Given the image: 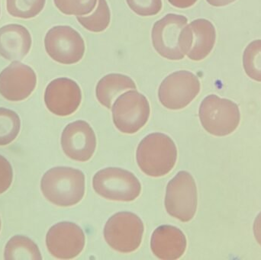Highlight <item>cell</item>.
I'll use <instances>...</instances> for the list:
<instances>
[{
    "mask_svg": "<svg viewBox=\"0 0 261 260\" xmlns=\"http://www.w3.org/2000/svg\"><path fill=\"white\" fill-rule=\"evenodd\" d=\"M41 189L46 199L55 206H75L84 198L85 176L82 171L73 168H52L43 176Z\"/></svg>",
    "mask_w": 261,
    "mask_h": 260,
    "instance_id": "obj_1",
    "label": "cell"
},
{
    "mask_svg": "<svg viewBox=\"0 0 261 260\" xmlns=\"http://www.w3.org/2000/svg\"><path fill=\"white\" fill-rule=\"evenodd\" d=\"M137 163L141 170L152 177L167 175L177 159L176 145L169 136L153 133L146 136L138 145Z\"/></svg>",
    "mask_w": 261,
    "mask_h": 260,
    "instance_id": "obj_2",
    "label": "cell"
},
{
    "mask_svg": "<svg viewBox=\"0 0 261 260\" xmlns=\"http://www.w3.org/2000/svg\"><path fill=\"white\" fill-rule=\"evenodd\" d=\"M199 115L204 129L217 137H224L234 132L241 120L237 104L216 95H210L202 100Z\"/></svg>",
    "mask_w": 261,
    "mask_h": 260,
    "instance_id": "obj_3",
    "label": "cell"
},
{
    "mask_svg": "<svg viewBox=\"0 0 261 260\" xmlns=\"http://www.w3.org/2000/svg\"><path fill=\"white\" fill-rule=\"evenodd\" d=\"M165 208L170 216L188 222L193 219L197 209V189L193 177L180 171L167 185Z\"/></svg>",
    "mask_w": 261,
    "mask_h": 260,
    "instance_id": "obj_4",
    "label": "cell"
},
{
    "mask_svg": "<svg viewBox=\"0 0 261 260\" xmlns=\"http://www.w3.org/2000/svg\"><path fill=\"white\" fill-rule=\"evenodd\" d=\"M95 192L102 198L113 201H130L141 193L139 180L129 171L120 168H107L93 177Z\"/></svg>",
    "mask_w": 261,
    "mask_h": 260,
    "instance_id": "obj_5",
    "label": "cell"
},
{
    "mask_svg": "<svg viewBox=\"0 0 261 260\" xmlns=\"http://www.w3.org/2000/svg\"><path fill=\"white\" fill-rule=\"evenodd\" d=\"M144 230L142 221L135 214L119 212L107 221L104 227V238L113 250L129 253L141 245Z\"/></svg>",
    "mask_w": 261,
    "mask_h": 260,
    "instance_id": "obj_6",
    "label": "cell"
},
{
    "mask_svg": "<svg viewBox=\"0 0 261 260\" xmlns=\"http://www.w3.org/2000/svg\"><path fill=\"white\" fill-rule=\"evenodd\" d=\"M113 122L124 134H135L147 123L150 105L145 96L138 91H128L117 98L113 103Z\"/></svg>",
    "mask_w": 261,
    "mask_h": 260,
    "instance_id": "obj_7",
    "label": "cell"
},
{
    "mask_svg": "<svg viewBox=\"0 0 261 260\" xmlns=\"http://www.w3.org/2000/svg\"><path fill=\"white\" fill-rule=\"evenodd\" d=\"M200 92V82L196 75L179 70L163 80L158 90L160 102L165 108L179 110L186 108Z\"/></svg>",
    "mask_w": 261,
    "mask_h": 260,
    "instance_id": "obj_8",
    "label": "cell"
},
{
    "mask_svg": "<svg viewBox=\"0 0 261 260\" xmlns=\"http://www.w3.org/2000/svg\"><path fill=\"white\" fill-rule=\"evenodd\" d=\"M44 46L47 54L62 64H76L85 53L84 39L70 26H56L50 29L44 38Z\"/></svg>",
    "mask_w": 261,
    "mask_h": 260,
    "instance_id": "obj_9",
    "label": "cell"
},
{
    "mask_svg": "<svg viewBox=\"0 0 261 260\" xmlns=\"http://www.w3.org/2000/svg\"><path fill=\"white\" fill-rule=\"evenodd\" d=\"M188 23L187 17L168 14L155 22L152 28V43L156 51L170 61L184 59L185 55L179 47L180 34Z\"/></svg>",
    "mask_w": 261,
    "mask_h": 260,
    "instance_id": "obj_10",
    "label": "cell"
},
{
    "mask_svg": "<svg viewBox=\"0 0 261 260\" xmlns=\"http://www.w3.org/2000/svg\"><path fill=\"white\" fill-rule=\"evenodd\" d=\"M46 246L49 253L57 259H73L84 250L85 235L74 223L60 222L47 232Z\"/></svg>",
    "mask_w": 261,
    "mask_h": 260,
    "instance_id": "obj_11",
    "label": "cell"
},
{
    "mask_svg": "<svg viewBox=\"0 0 261 260\" xmlns=\"http://www.w3.org/2000/svg\"><path fill=\"white\" fill-rule=\"evenodd\" d=\"M216 28L211 21L203 18L195 20L182 29L179 47L184 55L192 61L205 59L214 47Z\"/></svg>",
    "mask_w": 261,
    "mask_h": 260,
    "instance_id": "obj_12",
    "label": "cell"
},
{
    "mask_svg": "<svg viewBox=\"0 0 261 260\" xmlns=\"http://www.w3.org/2000/svg\"><path fill=\"white\" fill-rule=\"evenodd\" d=\"M37 76L29 66L15 61L0 73V94L9 101L27 99L35 90Z\"/></svg>",
    "mask_w": 261,
    "mask_h": 260,
    "instance_id": "obj_13",
    "label": "cell"
},
{
    "mask_svg": "<svg viewBox=\"0 0 261 260\" xmlns=\"http://www.w3.org/2000/svg\"><path fill=\"white\" fill-rule=\"evenodd\" d=\"M61 147L69 158L79 162L88 161L96 148V135L93 128L84 121L69 124L61 135Z\"/></svg>",
    "mask_w": 261,
    "mask_h": 260,
    "instance_id": "obj_14",
    "label": "cell"
},
{
    "mask_svg": "<svg viewBox=\"0 0 261 260\" xmlns=\"http://www.w3.org/2000/svg\"><path fill=\"white\" fill-rule=\"evenodd\" d=\"M82 94L75 81L68 78H58L51 81L44 93L47 109L58 116H68L74 113L81 105Z\"/></svg>",
    "mask_w": 261,
    "mask_h": 260,
    "instance_id": "obj_15",
    "label": "cell"
},
{
    "mask_svg": "<svg viewBox=\"0 0 261 260\" xmlns=\"http://www.w3.org/2000/svg\"><path fill=\"white\" fill-rule=\"evenodd\" d=\"M150 248L152 253L164 260L179 259L187 249V239L177 227L163 225L158 227L151 236Z\"/></svg>",
    "mask_w": 261,
    "mask_h": 260,
    "instance_id": "obj_16",
    "label": "cell"
},
{
    "mask_svg": "<svg viewBox=\"0 0 261 260\" xmlns=\"http://www.w3.org/2000/svg\"><path fill=\"white\" fill-rule=\"evenodd\" d=\"M32 47V37L29 31L12 24L0 28V56L8 61H18L29 53Z\"/></svg>",
    "mask_w": 261,
    "mask_h": 260,
    "instance_id": "obj_17",
    "label": "cell"
},
{
    "mask_svg": "<svg viewBox=\"0 0 261 260\" xmlns=\"http://www.w3.org/2000/svg\"><path fill=\"white\" fill-rule=\"evenodd\" d=\"M128 90H136V85L130 77L117 73L107 75L96 85V98L103 106L111 108L117 96Z\"/></svg>",
    "mask_w": 261,
    "mask_h": 260,
    "instance_id": "obj_18",
    "label": "cell"
},
{
    "mask_svg": "<svg viewBox=\"0 0 261 260\" xmlns=\"http://www.w3.org/2000/svg\"><path fill=\"white\" fill-rule=\"evenodd\" d=\"M4 259L7 260H41L39 249L30 238L16 235L8 241L5 247Z\"/></svg>",
    "mask_w": 261,
    "mask_h": 260,
    "instance_id": "obj_19",
    "label": "cell"
},
{
    "mask_svg": "<svg viewBox=\"0 0 261 260\" xmlns=\"http://www.w3.org/2000/svg\"><path fill=\"white\" fill-rule=\"evenodd\" d=\"M111 19L110 8L106 0H98L96 11L87 17L77 16V21L86 29L93 32H101L108 27Z\"/></svg>",
    "mask_w": 261,
    "mask_h": 260,
    "instance_id": "obj_20",
    "label": "cell"
},
{
    "mask_svg": "<svg viewBox=\"0 0 261 260\" xmlns=\"http://www.w3.org/2000/svg\"><path fill=\"white\" fill-rule=\"evenodd\" d=\"M21 128L19 116L14 111L0 108V146L12 143Z\"/></svg>",
    "mask_w": 261,
    "mask_h": 260,
    "instance_id": "obj_21",
    "label": "cell"
},
{
    "mask_svg": "<svg viewBox=\"0 0 261 260\" xmlns=\"http://www.w3.org/2000/svg\"><path fill=\"white\" fill-rule=\"evenodd\" d=\"M245 73L251 79L261 82V40L250 43L243 55Z\"/></svg>",
    "mask_w": 261,
    "mask_h": 260,
    "instance_id": "obj_22",
    "label": "cell"
},
{
    "mask_svg": "<svg viewBox=\"0 0 261 260\" xmlns=\"http://www.w3.org/2000/svg\"><path fill=\"white\" fill-rule=\"evenodd\" d=\"M46 0H7V11L15 18H34L44 9Z\"/></svg>",
    "mask_w": 261,
    "mask_h": 260,
    "instance_id": "obj_23",
    "label": "cell"
},
{
    "mask_svg": "<svg viewBox=\"0 0 261 260\" xmlns=\"http://www.w3.org/2000/svg\"><path fill=\"white\" fill-rule=\"evenodd\" d=\"M55 6L65 15H82L91 13L98 0H54Z\"/></svg>",
    "mask_w": 261,
    "mask_h": 260,
    "instance_id": "obj_24",
    "label": "cell"
},
{
    "mask_svg": "<svg viewBox=\"0 0 261 260\" xmlns=\"http://www.w3.org/2000/svg\"><path fill=\"white\" fill-rule=\"evenodd\" d=\"M128 6L137 15L152 16L159 13L162 9L161 0H126Z\"/></svg>",
    "mask_w": 261,
    "mask_h": 260,
    "instance_id": "obj_25",
    "label": "cell"
},
{
    "mask_svg": "<svg viewBox=\"0 0 261 260\" xmlns=\"http://www.w3.org/2000/svg\"><path fill=\"white\" fill-rule=\"evenodd\" d=\"M13 180V170L10 163L0 155V195L10 187Z\"/></svg>",
    "mask_w": 261,
    "mask_h": 260,
    "instance_id": "obj_26",
    "label": "cell"
},
{
    "mask_svg": "<svg viewBox=\"0 0 261 260\" xmlns=\"http://www.w3.org/2000/svg\"><path fill=\"white\" fill-rule=\"evenodd\" d=\"M172 6L179 9H186L191 7L197 2V0H168Z\"/></svg>",
    "mask_w": 261,
    "mask_h": 260,
    "instance_id": "obj_27",
    "label": "cell"
},
{
    "mask_svg": "<svg viewBox=\"0 0 261 260\" xmlns=\"http://www.w3.org/2000/svg\"><path fill=\"white\" fill-rule=\"evenodd\" d=\"M254 234L256 241L261 246V212L254 221Z\"/></svg>",
    "mask_w": 261,
    "mask_h": 260,
    "instance_id": "obj_28",
    "label": "cell"
},
{
    "mask_svg": "<svg viewBox=\"0 0 261 260\" xmlns=\"http://www.w3.org/2000/svg\"><path fill=\"white\" fill-rule=\"evenodd\" d=\"M206 1L211 6L221 7V6H225L227 5L231 4V3H234L236 0H206Z\"/></svg>",
    "mask_w": 261,
    "mask_h": 260,
    "instance_id": "obj_29",
    "label": "cell"
},
{
    "mask_svg": "<svg viewBox=\"0 0 261 260\" xmlns=\"http://www.w3.org/2000/svg\"><path fill=\"white\" fill-rule=\"evenodd\" d=\"M0 230H1V220H0Z\"/></svg>",
    "mask_w": 261,
    "mask_h": 260,
    "instance_id": "obj_30",
    "label": "cell"
}]
</instances>
